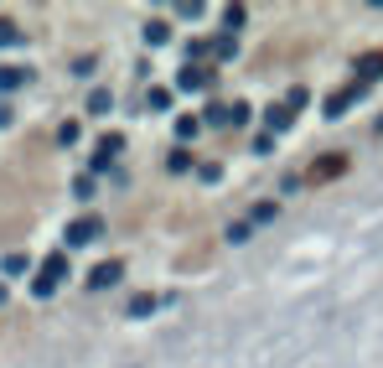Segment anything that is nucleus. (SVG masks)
I'll use <instances>...</instances> for the list:
<instances>
[{
  "instance_id": "nucleus-5",
  "label": "nucleus",
  "mask_w": 383,
  "mask_h": 368,
  "mask_svg": "<svg viewBox=\"0 0 383 368\" xmlns=\"http://www.w3.org/2000/svg\"><path fill=\"white\" fill-rule=\"evenodd\" d=\"M11 42H21V32L11 21H0V47H11Z\"/></svg>"
},
{
  "instance_id": "nucleus-4",
  "label": "nucleus",
  "mask_w": 383,
  "mask_h": 368,
  "mask_svg": "<svg viewBox=\"0 0 383 368\" xmlns=\"http://www.w3.org/2000/svg\"><path fill=\"white\" fill-rule=\"evenodd\" d=\"M21 78H26L21 68H0V88H16V83H21Z\"/></svg>"
},
{
  "instance_id": "nucleus-2",
  "label": "nucleus",
  "mask_w": 383,
  "mask_h": 368,
  "mask_svg": "<svg viewBox=\"0 0 383 368\" xmlns=\"http://www.w3.org/2000/svg\"><path fill=\"white\" fill-rule=\"evenodd\" d=\"M94 233H99V223L88 218V223H73V233H68V239H73V244H88V239H94Z\"/></svg>"
},
{
  "instance_id": "nucleus-6",
  "label": "nucleus",
  "mask_w": 383,
  "mask_h": 368,
  "mask_svg": "<svg viewBox=\"0 0 383 368\" xmlns=\"http://www.w3.org/2000/svg\"><path fill=\"white\" fill-rule=\"evenodd\" d=\"M0 301H6V291H0Z\"/></svg>"
},
{
  "instance_id": "nucleus-3",
  "label": "nucleus",
  "mask_w": 383,
  "mask_h": 368,
  "mask_svg": "<svg viewBox=\"0 0 383 368\" xmlns=\"http://www.w3.org/2000/svg\"><path fill=\"white\" fill-rule=\"evenodd\" d=\"M114 275H120V265H99L94 270V285H114Z\"/></svg>"
},
{
  "instance_id": "nucleus-1",
  "label": "nucleus",
  "mask_w": 383,
  "mask_h": 368,
  "mask_svg": "<svg viewBox=\"0 0 383 368\" xmlns=\"http://www.w3.org/2000/svg\"><path fill=\"white\" fill-rule=\"evenodd\" d=\"M57 280H62V259H47V270H42V280H36V291L47 296V291H52Z\"/></svg>"
}]
</instances>
